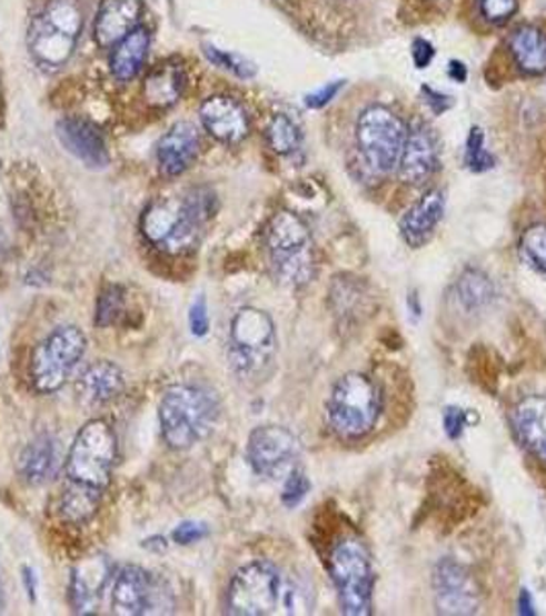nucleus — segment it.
I'll return each instance as SVG.
<instances>
[{
    "label": "nucleus",
    "mask_w": 546,
    "mask_h": 616,
    "mask_svg": "<svg viewBox=\"0 0 546 616\" xmlns=\"http://www.w3.org/2000/svg\"><path fill=\"white\" fill-rule=\"evenodd\" d=\"M200 120L206 132L222 145H239L251 130V121L237 99L214 95L201 103Z\"/></svg>",
    "instance_id": "16"
},
{
    "label": "nucleus",
    "mask_w": 546,
    "mask_h": 616,
    "mask_svg": "<svg viewBox=\"0 0 546 616\" xmlns=\"http://www.w3.org/2000/svg\"><path fill=\"white\" fill-rule=\"evenodd\" d=\"M208 536V526L201 523H181L175 528L173 540L177 545H193Z\"/></svg>",
    "instance_id": "37"
},
{
    "label": "nucleus",
    "mask_w": 546,
    "mask_h": 616,
    "mask_svg": "<svg viewBox=\"0 0 546 616\" xmlns=\"http://www.w3.org/2000/svg\"><path fill=\"white\" fill-rule=\"evenodd\" d=\"M341 87H344V82L341 81L331 82V85L322 87V89H320V91H317V93L308 95V108L319 109L322 108V106H327V103H329V101L334 99L335 95H337V91H339Z\"/></svg>",
    "instance_id": "39"
},
{
    "label": "nucleus",
    "mask_w": 546,
    "mask_h": 616,
    "mask_svg": "<svg viewBox=\"0 0 546 616\" xmlns=\"http://www.w3.org/2000/svg\"><path fill=\"white\" fill-rule=\"evenodd\" d=\"M189 327H191V334L196 337H203L210 329V317H208V305H206V298L200 296L189 310Z\"/></svg>",
    "instance_id": "36"
},
{
    "label": "nucleus",
    "mask_w": 546,
    "mask_h": 616,
    "mask_svg": "<svg viewBox=\"0 0 546 616\" xmlns=\"http://www.w3.org/2000/svg\"><path fill=\"white\" fill-rule=\"evenodd\" d=\"M509 50L516 64L526 74L546 72V33L540 29L524 26L509 38Z\"/></svg>",
    "instance_id": "27"
},
{
    "label": "nucleus",
    "mask_w": 546,
    "mask_h": 616,
    "mask_svg": "<svg viewBox=\"0 0 546 616\" xmlns=\"http://www.w3.org/2000/svg\"><path fill=\"white\" fill-rule=\"evenodd\" d=\"M267 251L276 278L302 288L315 276V249L307 225L292 212H278L267 227Z\"/></svg>",
    "instance_id": "6"
},
{
    "label": "nucleus",
    "mask_w": 546,
    "mask_h": 616,
    "mask_svg": "<svg viewBox=\"0 0 546 616\" xmlns=\"http://www.w3.org/2000/svg\"><path fill=\"white\" fill-rule=\"evenodd\" d=\"M383 411V395L376 382L360 372L346 375L331 390L327 401L329 424L341 438L354 440L376 426Z\"/></svg>",
    "instance_id": "7"
},
{
    "label": "nucleus",
    "mask_w": 546,
    "mask_h": 616,
    "mask_svg": "<svg viewBox=\"0 0 546 616\" xmlns=\"http://www.w3.org/2000/svg\"><path fill=\"white\" fill-rule=\"evenodd\" d=\"M485 136L479 128H473L467 140V165L473 171H487L494 167V157L485 150Z\"/></svg>",
    "instance_id": "33"
},
{
    "label": "nucleus",
    "mask_w": 546,
    "mask_h": 616,
    "mask_svg": "<svg viewBox=\"0 0 546 616\" xmlns=\"http://www.w3.org/2000/svg\"><path fill=\"white\" fill-rule=\"evenodd\" d=\"M60 469V450L58 440L50 434H40L31 443L27 444L26 450L19 458V475L27 485H43L52 481Z\"/></svg>",
    "instance_id": "22"
},
{
    "label": "nucleus",
    "mask_w": 546,
    "mask_h": 616,
    "mask_svg": "<svg viewBox=\"0 0 546 616\" xmlns=\"http://www.w3.org/2000/svg\"><path fill=\"white\" fill-rule=\"evenodd\" d=\"M142 17V0H103L95 19V41L101 48L118 46L138 28Z\"/></svg>",
    "instance_id": "19"
},
{
    "label": "nucleus",
    "mask_w": 546,
    "mask_h": 616,
    "mask_svg": "<svg viewBox=\"0 0 546 616\" xmlns=\"http://www.w3.org/2000/svg\"><path fill=\"white\" fill-rule=\"evenodd\" d=\"M165 606H173V603L155 574L138 565H128L116 577L111 592V608L116 615H152L165 613Z\"/></svg>",
    "instance_id": "13"
},
{
    "label": "nucleus",
    "mask_w": 546,
    "mask_h": 616,
    "mask_svg": "<svg viewBox=\"0 0 546 616\" xmlns=\"http://www.w3.org/2000/svg\"><path fill=\"white\" fill-rule=\"evenodd\" d=\"M280 572L267 562H254L232 577L227 594V610L230 615H271L281 603Z\"/></svg>",
    "instance_id": "11"
},
{
    "label": "nucleus",
    "mask_w": 546,
    "mask_h": 616,
    "mask_svg": "<svg viewBox=\"0 0 546 616\" xmlns=\"http://www.w3.org/2000/svg\"><path fill=\"white\" fill-rule=\"evenodd\" d=\"M514 428L522 444L546 463V397H526L514 411Z\"/></svg>",
    "instance_id": "24"
},
{
    "label": "nucleus",
    "mask_w": 546,
    "mask_h": 616,
    "mask_svg": "<svg viewBox=\"0 0 546 616\" xmlns=\"http://www.w3.org/2000/svg\"><path fill=\"white\" fill-rule=\"evenodd\" d=\"M87 336L75 325L58 327L33 349L29 358V385L40 395L62 389L82 360Z\"/></svg>",
    "instance_id": "8"
},
{
    "label": "nucleus",
    "mask_w": 546,
    "mask_h": 616,
    "mask_svg": "<svg viewBox=\"0 0 546 616\" xmlns=\"http://www.w3.org/2000/svg\"><path fill=\"white\" fill-rule=\"evenodd\" d=\"M436 604L444 615H473L479 610L480 589L463 565L444 559L434 574Z\"/></svg>",
    "instance_id": "14"
},
{
    "label": "nucleus",
    "mask_w": 546,
    "mask_h": 616,
    "mask_svg": "<svg viewBox=\"0 0 546 616\" xmlns=\"http://www.w3.org/2000/svg\"><path fill=\"white\" fill-rule=\"evenodd\" d=\"M186 85V70L179 62H160L147 74V81L142 87L145 101L150 108H171L181 99Z\"/></svg>",
    "instance_id": "23"
},
{
    "label": "nucleus",
    "mask_w": 546,
    "mask_h": 616,
    "mask_svg": "<svg viewBox=\"0 0 546 616\" xmlns=\"http://www.w3.org/2000/svg\"><path fill=\"white\" fill-rule=\"evenodd\" d=\"M2 608H4V592H2V586H0V613H2Z\"/></svg>",
    "instance_id": "44"
},
{
    "label": "nucleus",
    "mask_w": 546,
    "mask_h": 616,
    "mask_svg": "<svg viewBox=\"0 0 546 616\" xmlns=\"http://www.w3.org/2000/svg\"><path fill=\"white\" fill-rule=\"evenodd\" d=\"M82 31L80 0H50L33 17L27 31V48L43 70H60L75 54Z\"/></svg>",
    "instance_id": "4"
},
{
    "label": "nucleus",
    "mask_w": 546,
    "mask_h": 616,
    "mask_svg": "<svg viewBox=\"0 0 546 616\" xmlns=\"http://www.w3.org/2000/svg\"><path fill=\"white\" fill-rule=\"evenodd\" d=\"M148 48H150V33L148 29L136 28L116 46L111 56V72L118 81H132L138 72L145 68Z\"/></svg>",
    "instance_id": "26"
},
{
    "label": "nucleus",
    "mask_w": 546,
    "mask_h": 616,
    "mask_svg": "<svg viewBox=\"0 0 546 616\" xmlns=\"http://www.w3.org/2000/svg\"><path fill=\"white\" fill-rule=\"evenodd\" d=\"M278 351V337L271 317L259 308H240L230 322L227 358L242 382L266 378Z\"/></svg>",
    "instance_id": "5"
},
{
    "label": "nucleus",
    "mask_w": 546,
    "mask_h": 616,
    "mask_svg": "<svg viewBox=\"0 0 546 616\" xmlns=\"http://www.w3.org/2000/svg\"><path fill=\"white\" fill-rule=\"evenodd\" d=\"M520 604H522V615H533L534 613L533 600H528V592H526V589L522 592Z\"/></svg>",
    "instance_id": "42"
},
{
    "label": "nucleus",
    "mask_w": 546,
    "mask_h": 616,
    "mask_svg": "<svg viewBox=\"0 0 546 616\" xmlns=\"http://www.w3.org/2000/svg\"><path fill=\"white\" fill-rule=\"evenodd\" d=\"M198 155H200L198 128L189 121H179L160 138L159 148H157L160 173L167 177H179L196 162Z\"/></svg>",
    "instance_id": "18"
},
{
    "label": "nucleus",
    "mask_w": 546,
    "mask_h": 616,
    "mask_svg": "<svg viewBox=\"0 0 546 616\" xmlns=\"http://www.w3.org/2000/svg\"><path fill=\"white\" fill-rule=\"evenodd\" d=\"M522 254L536 268L546 271V225H534L522 235Z\"/></svg>",
    "instance_id": "31"
},
{
    "label": "nucleus",
    "mask_w": 546,
    "mask_h": 616,
    "mask_svg": "<svg viewBox=\"0 0 546 616\" xmlns=\"http://www.w3.org/2000/svg\"><path fill=\"white\" fill-rule=\"evenodd\" d=\"M479 9L485 21L504 26L518 11V0H479Z\"/></svg>",
    "instance_id": "34"
},
{
    "label": "nucleus",
    "mask_w": 546,
    "mask_h": 616,
    "mask_svg": "<svg viewBox=\"0 0 546 616\" xmlns=\"http://www.w3.org/2000/svg\"><path fill=\"white\" fill-rule=\"evenodd\" d=\"M116 456V434L107 421L93 419L80 428L68 450L64 467L67 481L60 499L62 520L85 524L93 518L111 483Z\"/></svg>",
    "instance_id": "1"
},
{
    "label": "nucleus",
    "mask_w": 546,
    "mask_h": 616,
    "mask_svg": "<svg viewBox=\"0 0 546 616\" xmlns=\"http://www.w3.org/2000/svg\"><path fill=\"white\" fill-rule=\"evenodd\" d=\"M267 142L278 155H290L300 147V130L288 116H276L267 128Z\"/></svg>",
    "instance_id": "29"
},
{
    "label": "nucleus",
    "mask_w": 546,
    "mask_h": 616,
    "mask_svg": "<svg viewBox=\"0 0 546 616\" xmlns=\"http://www.w3.org/2000/svg\"><path fill=\"white\" fill-rule=\"evenodd\" d=\"M109 567L103 559L80 565L70 584V600L77 613H93L95 604H99V594L106 588Z\"/></svg>",
    "instance_id": "25"
},
{
    "label": "nucleus",
    "mask_w": 546,
    "mask_h": 616,
    "mask_svg": "<svg viewBox=\"0 0 546 616\" xmlns=\"http://www.w3.org/2000/svg\"><path fill=\"white\" fill-rule=\"evenodd\" d=\"M407 128L403 121L383 106L361 111L358 120V147L361 157L376 173H390L399 165Z\"/></svg>",
    "instance_id": "10"
},
{
    "label": "nucleus",
    "mask_w": 546,
    "mask_h": 616,
    "mask_svg": "<svg viewBox=\"0 0 546 616\" xmlns=\"http://www.w3.org/2000/svg\"><path fill=\"white\" fill-rule=\"evenodd\" d=\"M310 491V483H308L307 475L302 470H292L286 483H284V491H281V501L284 506L288 508H296Z\"/></svg>",
    "instance_id": "35"
},
{
    "label": "nucleus",
    "mask_w": 546,
    "mask_h": 616,
    "mask_svg": "<svg viewBox=\"0 0 546 616\" xmlns=\"http://www.w3.org/2000/svg\"><path fill=\"white\" fill-rule=\"evenodd\" d=\"M220 403L212 390L175 385L165 390L159 405L160 431L173 450H187L212 434Z\"/></svg>",
    "instance_id": "3"
},
{
    "label": "nucleus",
    "mask_w": 546,
    "mask_h": 616,
    "mask_svg": "<svg viewBox=\"0 0 546 616\" xmlns=\"http://www.w3.org/2000/svg\"><path fill=\"white\" fill-rule=\"evenodd\" d=\"M448 74L456 82L467 81V68H465V64H460V62H453L450 68H448Z\"/></svg>",
    "instance_id": "41"
},
{
    "label": "nucleus",
    "mask_w": 546,
    "mask_h": 616,
    "mask_svg": "<svg viewBox=\"0 0 546 616\" xmlns=\"http://www.w3.org/2000/svg\"><path fill=\"white\" fill-rule=\"evenodd\" d=\"M494 284L477 269H467L458 280V298L468 310L487 307L494 300Z\"/></svg>",
    "instance_id": "28"
},
{
    "label": "nucleus",
    "mask_w": 546,
    "mask_h": 616,
    "mask_svg": "<svg viewBox=\"0 0 546 616\" xmlns=\"http://www.w3.org/2000/svg\"><path fill=\"white\" fill-rule=\"evenodd\" d=\"M436 56V50L434 46L427 40H415L414 41V62L417 68H426Z\"/></svg>",
    "instance_id": "40"
},
{
    "label": "nucleus",
    "mask_w": 546,
    "mask_h": 616,
    "mask_svg": "<svg viewBox=\"0 0 546 616\" xmlns=\"http://www.w3.org/2000/svg\"><path fill=\"white\" fill-rule=\"evenodd\" d=\"M126 387V378L121 372L120 366L107 360L89 364L79 378H77V395L80 401L89 405H103V403L113 401L121 395Z\"/></svg>",
    "instance_id": "21"
},
{
    "label": "nucleus",
    "mask_w": 546,
    "mask_h": 616,
    "mask_svg": "<svg viewBox=\"0 0 546 616\" xmlns=\"http://www.w3.org/2000/svg\"><path fill=\"white\" fill-rule=\"evenodd\" d=\"M247 458L257 475L267 479H286L298 465L300 443L290 429L259 426L249 436Z\"/></svg>",
    "instance_id": "12"
},
{
    "label": "nucleus",
    "mask_w": 546,
    "mask_h": 616,
    "mask_svg": "<svg viewBox=\"0 0 546 616\" xmlns=\"http://www.w3.org/2000/svg\"><path fill=\"white\" fill-rule=\"evenodd\" d=\"M444 210H446V198L440 189L427 191L426 196L400 218V235L405 242L414 249L424 247L434 237L436 228L444 218Z\"/></svg>",
    "instance_id": "20"
},
{
    "label": "nucleus",
    "mask_w": 546,
    "mask_h": 616,
    "mask_svg": "<svg viewBox=\"0 0 546 616\" xmlns=\"http://www.w3.org/2000/svg\"><path fill=\"white\" fill-rule=\"evenodd\" d=\"M331 576L346 615L366 616L373 613V562L360 540L346 538L335 547Z\"/></svg>",
    "instance_id": "9"
},
{
    "label": "nucleus",
    "mask_w": 546,
    "mask_h": 616,
    "mask_svg": "<svg viewBox=\"0 0 546 616\" xmlns=\"http://www.w3.org/2000/svg\"><path fill=\"white\" fill-rule=\"evenodd\" d=\"M123 298L126 292L121 286H107L106 290L99 295L97 300V310H95V325L97 327H109L120 317L123 308Z\"/></svg>",
    "instance_id": "30"
},
{
    "label": "nucleus",
    "mask_w": 546,
    "mask_h": 616,
    "mask_svg": "<svg viewBox=\"0 0 546 616\" xmlns=\"http://www.w3.org/2000/svg\"><path fill=\"white\" fill-rule=\"evenodd\" d=\"M214 215L210 189H191L179 201H155L142 216V235L152 247L169 255L198 249L206 222Z\"/></svg>",
    "instance_id": "2"
},
{
    "label": "nucleus",
    "mask_w": 546,
    "mask_h": 616,
    "mask_svg": "<svg viewBox=\"0 0 546 616\" xmlns=\"http://www.w3.org/2000/svg\"><path fill=\"white\" fill-rule=\"evenodd\" d=\"M58 138L68 152L91 169H106L109 165L106 140L91 121L82 118H64L58 121Z\"/></svg>",
    "instance_id": "17"
},
{
    "label": "nucleus",
    "mask_w": 546,
    "mask_h": 616,
    "mask_svg": "<svg viewBox=\"0 0 546 616\" xmlns=\"http://www.w3.org/2000/svg\"><path fill=\"white\" fill-rule=\"evenodd\" d=\"M438 167H440L438 138L426 123L417 121L405 136V145L397 165L399 177L409 186H421L438 171Z\"/></svg>",
    "instance_id": "15"
},
{
    "label": "nucleus",
    "mask_w": 546,
    "mask_h": 616,
    "mask_svg": "<svg viewBox=\"0 0 546 616\" xmlns=\"http://www.w3.org/2000/svg\"><path fill=\"white\" fill-rule=\"evenodd\" d=\"M465 424H467V414L458 407H448L446 414H444V428H446V434L456 440L460 438V434L465 431Z\"/></svg>",
    "instance_id": "38"
},
{
    "label": "nucleus",
    "mask_w": 546,
    "mask_h": 616,
    "mask_svg": "<svg viewBox=\"0 0 546 616\" xmlns=\"http://www.w3.org/2000/svg\"><path fill=\"white\" fill-rule=\"evenodd\" d=\"M33 574L29 572V569H26V582H27V589H29V598L33 600Z\"/></svg>",
    "instance_id": "43"
},
{
    "label": "nucleus",
    "mask_w": 546,
    "mask_h": 616,
    "mask_svg": "<svg viewBox=\"0 0 546 616\" xmlns=\"http://www.w3.org/2000/svg\"><path fill=\"white\" fill-rule=\"evenodd\" d=\"M203 52H206L208 60L214 62L216 67L230 70L232 74H237L240 79H251V77H255L254 64H251L249 60L240 58V56L228 54V52H222V50H218V48H214V46H206Z\"/></svg>",
    "instance_id": "32"
}]
</instances>
